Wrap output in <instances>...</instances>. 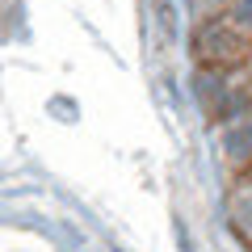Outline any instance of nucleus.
Masks as SVG:
<instances>
[{
	"label": "nucleus",
	"mask_w": 252,
	"mask_h": 252,
	"mask_svg": "<svg viewBox=\"0 0 252 252\" xmlns=\"http://www.w3.org/2000/svg\"><path fill=\"white\" fill-rule=\"evenodd\" d=\"M231 21L240 30H252V0H235L231 4Z\"/></svg>",
	"instance_id": "nucleus-2"
},
{
	"label": "nucleus",
	"mask_w": 252,
	"mask_h": 252,
	"mask_svg": "<svg viewBox=\"0 0 252 252\" xmlns=\"http://www.w3.org/2000/svg\"><path fill=\"white\" fill-rule=\"evenodd\" d=\"M223 147L231 160H248L252 156V122H235L223 130Z\"/></svg>",
	"instance_id": "nucleus-1"
},
{
	"label": "nucleus",
	"mask_w": 252,
	"mask_h": 252,
	"mask_svg": "<svg viewBox=\"0 0 252 252\" xmlns=\"http://www.w3.org/2000/svg\"><path fill=\"white\" fill-rule=\"evenodd\" d=\"M235 215H240V219H252V193H244V198H240V206H235Z\"/></svg>",
	"instance_id": "nucleus-3"
}]
</instances>
